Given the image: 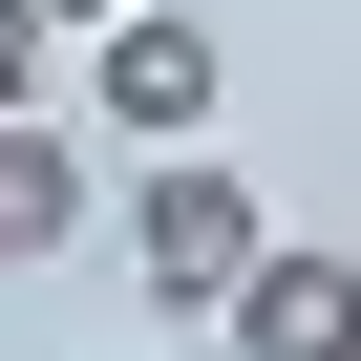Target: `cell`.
<instances>
[{"mask_svg":"<svg viewBox=\"0 0 361 361\" xmlns=\"http://www.w3.org/2000/svg\"><path fill=\"white\" fill-rule=\"evenodd\" d=\"M43 22H64V43H85V22H128V0H43Z\"/></svg>","mask_w":361,"mask_h":361,"instance_id":"8992f818","label":"cell"},{"mask_svg":"<svg viewBox=\"0 0 361 361\" xmlns=\"http://www.w3.org/2000/svg\"><path fill=\"white\" fill-rule=\"evenodd\" d=\"M213 340H234V361H361V255H319V234H255V276L213 298Z\"/></svg>","mask_w":361,"mask_h":361,"instance_id":"7a4b0ae2","label":"cell"},{"mask_svg":"<svg viewBox=\"0 0 361 361\" xmlns=\"http://www.w3.org/2000/svg\"><path fill=\"white\" fill-rule=\"evenodd\" d=\"M85 64H106V128H149V149H192V128H213V85H234V43L192 22V0H128V22H85Z\"/></svg>","mask_w":361,"mask_h":361,"instance_id":"6da1fadb","label":"cell"},{"mask_svg":"<svg viewBox=\"0 0 361 361\" xmlns=\"http://www.w3.org/2000/svg\"><path fill=\"white\" fill-rule=\"evenodd\" d=\"M85 234V149L43 128V106H0V276H22V255H64Z\"/></svg>","mask_w":361,"mask_h":361,"instance_id":"277c9868","label":"cell"},{"mask_svg":"<svg viewBox=\"0 0 361 361\" xmlns=\"http://www.w3.org/2000/svg\"><path fill=\"white\" fill-rule=\"evenodd\" d=\"M128 255H149L170 319H213V298L255 276V192H234V170H149V192H128Z\"/></svg>","mask_w":361,"mask_h":361,"instance_id":"3957f363","label":"cell"},{"mask_svg":"<svg viewBox=\"0 0 361 361\" xmlns=\"http://www.w3.org/2000/svg\"><path fill=\"white\" fill-rule=\"evenodd\" d=\"M43 43H64L43 0H0V106H43Z\"/></svg>","mask_w":361,"mask_h":361,"instance_id":"5b68a950","label":"cell"}]
</instances>
